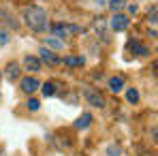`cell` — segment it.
I'll return each instance as SVG.
<instances>
[{"mask_svg":"<svg viewBox=\"0 0 158 156\" xmlns=\"http://www.w3.org/2000/svg\"><path fill=\"white\" fill-rule=\"evenodd\" d=\"M24 22L30 30L34 32H43L47 28V11L41 6H28L24 11Z\"/></svg>","mask_w":158,"mask_h":156,"instance_id":"obj_1","label":"cell"},{"mask_svg":"<svg viewBox=\"0 0 158 156\" xmlns=\"http://www.w3.org/2000/svg\"><path fill=\"white\" fill-rule=\"evenodd\" d=\"M52 32L56 39H64V36H71V34H79L81 32V28L79 26H73V24H53L52 26Z\"/></svg>","mask_w":158,"mask_h":156,"instance_id":"obj_2","label":"cell"},{"mask_svg":"<svg viewBox=\"0 0 158 156\" xmlns=\"http://www.w3.org/2000/svg\"><path fill=\"white\" fill-rule=\"evenodd\" d=\"M83 96H85V101L92 105V107H105L107 101H105V96L96 90V88H83Z\"/></svg>","mask_w":158,"mask_h":156,"instance_id":"obj_3","label":"cell"},{"mask_svg":"<svg viewBox=\"0 0 158 156\" xmlns=\"http://www.w3.org/2000/svg\"><path fill=\"white\" fill-rule=\"evenodd\" d=\"M131 24V19L126 17V15H122V13H113V17H111V22H109V26L113 32H124L126 28Z\"/></svg>","mask_w":158,"mask_h":156,"instance_id":"obj_4","label":"cell"},{"mask_svg":"<svg viewBox=\"0 0 158 156\" xmlns=\"http://www.w3.org/2000/svg\"><path fill=\"white\" fill-rule=\"evenodd\" d=\"M41 62H47V64H52V66H56V64H62V58L60 56H56V53L49 49V47H41Z\"/></svg>","mask_w":158,"mask_h":156,"instance_id":"obj_5","label":"cell"},{"mask_svg":"<svg viewBox=\"0 0 158 156\" xmlns=\"http://www.w3.org/2000/svg\"><path fill=\"white\" fill-rule=\"evenodd\" d=\"M41 88V81L36 77H24L22 79V90L26 92V94H32V92H36Z\"/></svg>","mask_w":158,"mask_h":156,"instance_id":"obj_6","label":"cell"},{"mask_svg":"<svg viewBox=\"0 0 158 156\" xmlns=\"http://www.w3.org/2000/svg\"><path fill=\"white\" fill-rule=\"evenodd\" d=\"M41 64H43V62H41L36 56H26V58H24V66H26L30 73H39V71H41Z\"/></svg>","mask_w":158,"mask_h":156,"instance_id":"obj_7","label":"cell"},{"mask_svg":"<svg viewBox=\"0 0 158 156\" xmlns=\"http://www.w3.org/2000/svg\"><path fill=\"white\" fill-rule=\"evenodd\" d=\"M109 90H111L113 94L122 92V90H124V77H120V75L111 77V79H109Z\"/></svg>","mask_w":158,"mask_h":156,"instance_id":"obj_8","label":"cell"},{"mask_svg":"<svg viewBox=\"0 0 158 156\" xmlns=\"http://www.w3.org/2000/svg\"><path fill=\"white\" fill-rule=\"evenodd\" d=\"M92 120H94V118H92V113H83V116H79L77 118V122H75V129H88V126H90V124H92Z\"/></svg>","mask_w":158,"mask_h":156,"instance_id":"obj_9","label":"cell"},{"mask_svg":"<svg viewBox=\"0 0 158 156\" xmlns=\"http://www.w3.org/2000/svg\"><path fill=\"white\" fill-rule=\"evenodd\" d=\"M128 49H132L137 56H148V53H150V52H148V47L141 45L139 41H131V43H128Z\"/></svg>","mask_w":158,"mask_h":156,"instance_id":"obj_10","label":"cell"},{"mask_svg":"<svg viewBox=\"0 0 158 156\" xmlns=\"http://www.w3.org/2000/svg\"><path fill=\"white\" fill-rule=\"evenodd\" d=\"M17 77H19V66H17L15 62H11V64L6 66V79H9V81H15Z\"/></svg>","mask_w":158,"mask_h":156,"instance_id":"obj_11","label":"cell"},{"mask_svg":"<svg viewBox=\"0 0 158 156\" xmlns=\"http://www.w3.org/2000/svg\"><path fill=\"white\" fill-rule=\"evenodd\" d=\"M62 62H64L66 66H83V58H81V56H66Z\"/></svg>","mask_w":158,"mask_h":156,"instance_id":"obj_12","label":"cell"},{"mask_svg":"<svg viewBox=\"0 0 158 156\" xmlns=\"http://www.w3.org/2000/svg\"><path fill=\"white\" fill-rule=\"evenodd\" d=\"M45 45L47 47H53V49H60V47H64V41H60L56 36H45Z\"/></svg>","mask_w":158,"mask_h":156,"instance_id":"obj_13","label":"cell"},{"mask_svg":"<svg viewBox=\"0 0 158 156\" xmlns=\"http://www.w3.org/2000/svg\"><path fill=\"white\" fill-rule=\"evenodd\" d=\"M124 4H126V0H109V9L113 13H120L124 9Z\"/></svg>","mask_w":158,"mask_h":156,"instance_id":"obj_14","label":"cell"},{"mask_svg":"<svg viewBox=\"0 0 158 156\" xmlns=\"http://www.w3.org/2000/svg\"><path fill=\"white\" fill-rule=\"evenodd\" d=\"M126 101H128V103H139V92H137V88H128V90H126Z\"/></svg>","mask_w":158,"mask_h":156,"instance_id":"obj_15","label":"cell"},{"mask_svg":"<svg viewBox=\"0 0 158 156\" xmlns=\"http://www.w3.org/2000/svg\"><path fill=\"white\" fill-rule=\"evenodd\" d=\"M56 88H58V86H56L53 81L43 83V94H45V96H53V94H56Z\"/></svg>","mask_w":158,"mask_h":156,"instance_id":"obj_16","label":"cell"},{"mask_svg":"<svg viewBox=\"0 0 158 156\" xmlns=\"http://www.w3.org/2000/svg\"><path fill=\"white\" fill-rule=\"evenodd\" d=\"M122 154V148L120 145H109L107 148V156H120Z\"/></svg>","mask_w":158,"mask_h":156,"instance_id":"obj_17","label":"cell"},{"mask_svg":"<svg viewBox=\"0 0 158 156\" xmlns=\"http://www.w3.org/2000/svg\"><path fill=\"white\" fill-rule=\"evenodd\" d=\"M156 11H158V9H156V4H154V6H152V11L148 13V19H150V24H152V26H156V22H158V19H156Z\"/></svg>","mask_w":158,"mask_h":156,"instance_id":"obj_18","label":"cell"},{"mask_svg":"<svg viewBox=\"0 0 158 156\" xmlns=\"http://www.w3.org/2000/svg\"><path fill=\"white\" fill-rule=\"evenodd\" d=\"M9 41H11V34L6 30H0V45H6Z\"/></svg>","mask_w":158,"mask_h":156,"instance_id":"obj_19","label":"cell"},{"mask_svg":"<svg viewBox=\"0 0 158 156\" xmlns=\"http://www.w3.org/2000/svg\"><path fill=\"white\" fill-rule=\"evenodd\" d=\"M39 107H41V103H39L36 99H30V101H28V109H30V111H39Z\"/></svg>","mask_w":158,"mask_h":156,"instance_id":"obj_20","label":"cell"},{"mask_svg":"<svg viewBox=\"0 0 158 156\" xmlns=\"http://www.w3.org/2000/svg\"><path fill=\"white\" fill-rule=\"evenodd\" d=\"M11 19V15L4 11V9H0V24H4V22H9Z\"/></svg>","mask_w":158,"mask_h":156,"instance_id":"obj_21","label":"cell"},{"mask_svg":"<svg viewBox=\"0 0 158 156\" xmlns=\"http://www.w3.org/2000/svg\"><path fill=\"white\" fill-rule=\"evenodd\" d=\"M137 11H139V6H137V4H128V13H131V15H135Z\"/></svg>","mask_w":158,"mask_h":156,"instance_id":"obj_22","label":"cell"},{"mask_svg":"<svg viewBox=\"0 0 158 156\" xmlns=\"http://www.w3.org/2000/svg\"><path fill=\"white\" fill-rule=\"evenodd\" d=\"M92 2H94L96 6H105V0H92Z\"/></svg>","mask_w":158,"mask_h":156,"instance_id":"obj_23","label":"cell"}]
</instances>
